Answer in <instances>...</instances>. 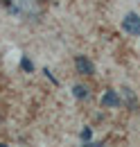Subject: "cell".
<instances>
[{
  "label": "cell",
  "mask_w": 140,
  "mask_h": 147,
  "mask_svg": "<svg viewBox=\"0 0 140 147\" xmlns=\"http://www.w3.org/2000/svg\"><path fill=\"white\" fill-rule=\"evenodd\" d=\"M9 9L18 16H25V18L38 16V2L36 0H9Z\"/></svg>",
  "instance_id": "1"
},
{
  "label": "cell",
  "mask_w": 140,
  "mask_h": 147,
  "mask_svg": "<svg viewBox=\"0 0 140 147\" xmlns=\"http://www.w3.org/2000/svg\"><path fill=\"white\" fill-rule=\"evenodd\" d=\"M122 30L131 36H140V16L138 14H127L122 18Z\"/></svg>",
  "instance_id": "2"
},
{
  "label": "cell",
  "mask_w": 140,
  "mask_h": 147,
  "mask_svg": "<svg viewBox=\"0 0 140 147\" xmlns=\"http://www.w3.org/2000/svg\"><path fill=\"white\" fill-rule=\"evenodd\" d=\"M75 66H77V70H79V73H84V75H93V73H95L93 61L86 59V57H77V59H75Z\"/></svg>",
  "instance_id": "3"
},
{
  "label": "cell",
  "mask_w": 140,
  "mask_h": 147,
  "mask_svg": "<svg viewBox=\"0 0 140 147\" xmlns=\"http://www.w3.org/2000/svg\"><path fill=\"white\" fill-rule=\"evenodd\" d=\"M120 104H122V100L115 91H106L102 95V107H120Z\"/></svg>",
  "instance_id": "4"
},
{
  "label": "cell",
  "mask_w": 140,
  "mask_h": 147,
  "mask_svg": "<svg viewBox=\"0 0 140 147\" xmlns=\"http://www.w3.org/2000/svg\"><path fill=\"white\" fill-rule=\"evenodd\" d=\"M75 97H79V100H81V97H88V88L81 86V84H77V86H75Z\"/></svg>",
  "instance_id": "5"
},
{
  "label": "cell",
  "mask_w": 140,
  "mask_h": 147,
  "mask_svg": "<svg viewBox=\"0 0 140 147\" xmlns=\"http://www.w3.org/2000/svg\"><path fill=\"white\" fill-rule=\"evenodd\" d=\"M20 66H23V70H27V73H32V70H34V63H32L27 57H23V59H20Z\"/></svg>",
  "instance_id": "6"
},
{
  "label": "cell",
  "mask_w": 140,
  "mask_h": 147,
  "mask_svg": "<svg viewBox=\"0 0 140 147\" xmlns=\"http://www.w3.org/2000/svg\"><path fill=\"white\" fill-rule=\"evenodd\" d=\"M86 147H102V145H97V143H88Z\"/></svg>",
  "instance_id": "7"
}]
</instances>
